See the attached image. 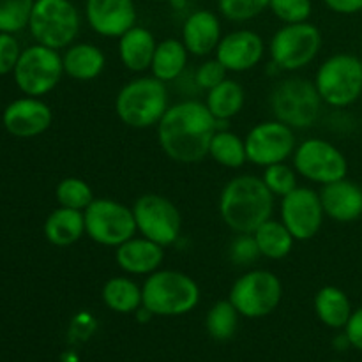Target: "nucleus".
Returning <instances> with one entry per match:
<instances>
[{"label": "nucleus", "instance_id": "obj_21", "mask_svg": "<svg viewBox=\"0 0 362 362\" xmlns=\"http://www.w3.org/2000/svg\"><path fill=\"white\" fill-rule=\"evenodd\" d=\"M320 193L325 218L336 223H354L362 218V187L349 179L322 186Z\"/></svg>", "mask_w": 362, "mask_h": 362}, {"label": "nucleus", "instance_id": "obj_17", "mask_svg": "<svg viewBox=\"0 0 362 362\" xmlns=\"http://www.w3.org/2000/svg\"><path fill=\"white\" fill-rule=\"evenodd\" d=\"M85 21L101 37L119 39L136 25L134 0H85Z\"/></svg>", "mask_w": 362, "mask_h": 362}, {"label": "nucleus", "instance_id": "obj_31", "mask_svg": "<svg viewBox=\"0 0 362 362\" xmlns=\"http://www.w3.org/2000/svg\"><path fill=\"white\" fill-rule=\"evenodd\" d=\"M239 311L228 299L212 304L205 317V327L216 341H228L239 327Z\"/></svg>", "mask_w": 362, "mask_h": 362}, {"label": "nucleus", "instance_id": "obj_19", "mask_svg": "<svg viewBox=\"0 0 362 362\" xmlns=\"http://www.w3.org/2000/svg\"><path fill=\"white\" fill-rule=\"evenodd\" d=\"M165 260V247L147 237H131L115 247V262L127 276H145L161 269Z\"/></svg>", "mask_w": 362, "mask_h": 362}, {"label": "nucleus", "instance_id": "obj_40", "mask_svg": "<svg viewBox=\"0 0 362 362\" xmlns=\"http://www.w3.org/2000/svg\"><path fill=\"white\" fill-rule=\"evenodd\" d=\"M343 331H345L352 349L362 352V306L357 308V310H354L352 317H350L349 324L345 325Z\"/></svg>", "mask_w": 362, "mask_h": 362}, {"label": "nucleus", "instance_id": "obj_20", "mask_svg": "<svg viewBox=\"0 0 362 362\" xmlns=\"http://www.w3.org/2000/svg\"><path fill=\"white\" fill-rule=\"evenodd\" d=\"M223 37L221 20L216 13L209 9H198L187 14L182 23V37L180 41L187 48L189 55L207 57L216 52Z\"/></svg>", "mask_w": 362, "mask_h": 362}, {"label": "nucleus", "instance_id": "obj_2", "mask_svg": "<svg viewBox=\"0 0 362 362\" xmlns=\"http://www.w3.org/2000/svg\"><path fill=\"white\" fill-rule=\"evenodd\" d=\"M274 198L262 177L243 173L223 186L218 205L219 216L232 232L253 233L272 218Z\"/></svg>", "mask_w": 362, "mask_h": 362}, {"label": "nucleus", "instance_id": "obj_22", "mask_svg": "<svg viewBox=\"0 0 362 362\" xmlns=\"http://www.w3.org/2000/svg\"><path fill=\"white\" fill-rule=\"evenodd\" d=\"M156 46H158V41H156L154 34L147 27L134 25L119 37L117 53L127 71L145 73V71H151Z\"/></svg>", "mask_w": 362, "mask_h": 362}, {"label": "nucleus", "instance_id": "obj_37", "mask_svg": "<svg viewBox=\"0 0 362 362\" xmlns=\"http://www.w3.org/2000/svg\"><path fill=\"white\" fill-rule=\"evenodd\" d=\"M230 260L235 265H251L258 260L260 251H258L257 243H255L253 233H237L233 243L230 244Z\"/></svg>", "mask_w": 362, "mask_h": 362}, {"label": "nucleus", "instance_id": "obj_27", "mask_svg": "<svg viewBox=\"0 0 362 362\" xmlns=\"http://www.w3.org/2000/svg\"><path fill=\"white\" fill-rule=\"evenodd\" d=\"M101 299L108 310L120 315L136 313L138 308H141L144 304L141 285L134 281L133 276L127 274L110 278L103 285Z\"/></svg>", "mask_w": 362, "mask_h": 362}, {"label": "nucleus", "instance_id": "obj_18", "mask_svg": "<svg viewBox=\"0 0 362 362\" xmlns=\"http://www.w3.org/2000/svg\"><path fill=\"white\" fill-rule=\"evenodd\" d=\"M53 122V112L41 98L14 99L4 110L2 124L9 134L16 138H35L48 131Z\"/></svg>", "mask_w": 362, "mask_h": 362}, {"label": "nucleus", "instance_id": "obj_32", "mask_svg": "<svg viewBox=\"0 0 362 362\" xmlns=\"http://www.w3.org/2000/svg\"><path fill=\"white\" fill-rule=\"evenodd\" d=\"M55 198L60 207L83 212L94 202L92 187L78 177H66L55 187Z\"/></svg>", "mask_w": 362, "mask_h": 362}, {"label": "nucleus", "instance_id": "obj_11", "mask_svg": "<svg viewBox=\"0 0 362 362\" xmlns=\"http://www.w3.org/2000/svg\"><path fill=\"white\" fill-rule=\"evenodd\" d=\"M13 76L18 88L25 95L42 98V95L49 94L62 80V55L59 53V49L35 42L28 48L21 49Z\"/></svg>", "mask_w": 362, "mask_h": 362}, {"label": "nucleus", "instance_id": "obj_24", "mask_svg": "<svg viewBox=\"0 0 362 362\" xmlns=\"http://www.w3.org/2000/svg\"><path fill=\"white\" fill-rule=\"evenodd\" d=\"M42 230H45L46 240L53 246H73L85 235L83 212L59 205V209L49 212Z\"/></svg>", "mask_w": 362, "mask_h": 362}, {"label": "nucleus", "instance_id": "obj_12", "mask_svg": "<svg viewBox=\"0 0 362 362\" xmlns=\"http://www.w3.org/2000/svg\"><path fill=\"white\" fill-rule=\"evenodd\" d=\"M292 161L299 177L320 186L338 182L349 175L346 156L324 138H308L297 144Z\"/></svg>", "mask_w": 362, "mask_h": 362}, {"label": "nucleus", "instance_id": "obj_7", "mask_svg": "<svg viewBox=\"0 0 362 362\" xmlns=\"http://www.w3.org/2000/svg\"><path fill=\"white\" fill-rule=\"evenodd\" d=\"M81 28L80 9L73 0H35L28 30L37 45L66 49L76 41Z\"/></svg>", "mask_w": 362, "mask_h": 362}, {"label": "nucleus", "instance_id": "obj_26", "mask_svg": "<svg viewBox=\"0 0 362 362\" xmlns=\"http://www.w3.org/2000/svg\"><path fill=\"white\" fill-rule=\"evenodd\" d=\"M187 60H189V52L180 39H163L156 46L154 59L151 64L152 76L165 83L175 81L186 71Z\"/></svg>", "mask_w": 362, "mask_h": 362}, {"label": "nucleus", "instance_id": "obj_42", "mask_svg": "<svg viewBox=\"0 0 362 362\" xmlns=\"http://www.w3.org/2000/svg\"><path fill=\"white\" fill-rule=\"evenodd\" d=\"M334 346L336 349H339V350H345V349H350V341H349V338H346V334H345V331H343V334H339L338 338L334 339Z\"/></svg>", "mask_w": 362, "mask_h": 362}, {"label": "nucleus", "instance_id": "obj_35", "mask_svg": "<svg viewBox=\"0 0 362 362\" xmlns=\"http://www.w3.org/2000/svg\"><path fill=\"white\" fill-rule=\"evenodd\" d=\"M271 0H218V11L225 20L246 23L269 9Z\"/></svg>", "mask_w": 362, "mask_h": 362}, {"label": "nucleus", "instance_id": "obj_41", "mask_svg": "<svg viewBox=\"0 0 362 362\" xmlns=\"http://www.w3.org/2000/svg\"><path fill=\"white\" fill-rule=\"evenodd\" d=\"M329 11L343 16H352L362 11V0H322Z\"/></svg>", "mask_w": 362, "mask_h": 362}, {"label": "nucleus", "instance_id": "obj_45", "mask_svg": "<svg viewBox=\"0 0 362 362\" xmlns=\"http://www.w3.org/2000/svg\"><path fill=\"white\" fill-rule=\"evenodd\" d=\"M361 62H362V57H361Z\"/></svg>", "mask_w": 362, "mask_h": 362}, {"label": "nucleus", "instance_id": "obj_9", "mask_svg": "<svg viewBox=\"0 0 362 362\" xmlns=\"http://www.w3.org/2000/svg\"><path fill=\"white\" fill-rule=\"evenodd\" d=\"M281 279L267 269H251L233 281L228 300L240 317L264 318L281 304Z\"/></svg>", "mask_w": 362, "mask_h": 362}, {"label": "nucleus", "instance_id": "obj_43", "mask_svg": "<svg viewBox=\"0 0 362 362\" xmlns=\"http://www.w3.org/2000/svg\"><path fill=\"white\" fill-rule=\"evenodd\" d=\"M145 2H158V4H163V2H175V0H145Z\"/></svg>", "mask_w": 362, "mask_h": 362}, {"label": "nucleus", "instance_id": "obj_13", "mask_svg": "<svg viewBox=\"0 0 362 362\" xmlns=\"http://www.w3.org/2000/svg\"><path fill=\"white\" fill-rule=\"evenodd\" d=\"M136 230L159 246H173L182 233V214L173 202L158 193H145L133 205Z\"/></svg>", "mask_w": 362, "mask_h": 362}, {"label": "nucleus", "instance_id": "obj_25", "mask_svg": "<svg viewBox=\"0 0 362 362\" xmlns=\"http://www.w3.org/2000/svg\"><path fill=\"white\" fill-rule=\"evenodd\" d=\"M315 313L318 320L331 329H345L354 313L352 300L345 290L334 285L322 286L315 296Z\"/></svg>", "mask_w": 362, "mask_h": 362}, {"label": "nucleus", "instance_id": "obj_6", "mask_svg": "<svg viewBox=\"0 0 362 362\" xmlns=\"http://www.w3.org/2000/svg\"><path fill=\"white\" fill-rule=\"evenodd\" d=\"M269 105L276 120L292 129H308L320 119L324 101L313 81L303 76H290L276 83Z\"/></svg>", "mask_w": 362, "mask_h": 362}, {"label": "nucleus", "instance_id": "obj_1", "mask_svg": "<svg viewBox=\"0 0 362 362\" xmlns=\"http://www.w3.org/2000/svg\"><path fill=\"white\" fill-rule=\"evenodd\" d=\"M221 124L216 120L207 105L197 99L170 105L156 126L161 151L172 161L193 165L209 156V147Z\"/></svg>", "mask_w": 362, "mask_h": 362}, {"label": "nucleus", "instance_id": "obj_14", "mask_svg": "<svg viewBox=\"0 0 362 362\" xmlns=\"http://www.w3.org/2000/svg\"><path fill=\"white\" fill-rule=\"evenodd\" d=\"M244 141L247 163L260 168L285 163L292 158L297 148L296 129L276 119L264 120L251 127Z\"/></svg>", "mask_w": 362, "mask_h": 362}, {"label": "nucleus", "instance_id": "obj_23", "mask_svg": "<svg viewBox=\"0 0 362 362\" xmlns=\"http://www.w3.org/2000/svg\"><path fill=\"white\" fill-rule=\"evenodd\" d=\"M64 74L76 81H92L101 76L106 67V57L92 42H73L62 53Z\"/></svg>", "mask_w": 362, "mask_h": 362}, {"label": "nucleus", "instance_id": "obj_46", "mask_svg": "<svg viewBox=\"0 0 362 362\" xmlns=\"http://www.w3.org/2000/svg\"><path fill=\"white\" fill-rule=\"evenodd\" d=\"M361 14H362V11H361Z\"/></svg>", "mask_w": 362, "mask_h": 362}, {"label": "nucleus", "instance_id": "obj_44", "mask_svg": "<svg viewBox=\"0 0 362 362\" xmlns=\"http://www.w3.org/2000/svg\"><path fill=\"white\" fill-rule=\"evenodd\" d=\"M331 362H343V361H331Z\"/></svg>", "mask_w": 362, "mask_h": 362}, {"label": "nucleus", "instance_id": "obj_29", "mask_svg": "<svg viewBox=\"0 0 362 362\" xmlns=\"http://www.w3.org/2000/svg\"><path fill=\"white\" fill-rule=\"evenodd\" d=\"M260 257L269 260H283L288 257L297 243L290 230L283 225L281 219H267L264 225L258 226L253 232Z\"/></svg>", "mask_w": 362, "mask_h": 362}, {"label": "nucleus", "instance_id": "obj_39", "mask_svg": "<svg viewBox=\"0 0 362 362\" xmlns=\"http://www.w3.org/2000/svg\"><path fill=\"white\" fill-rule=\"evenodd\" d=\"M20 55V42L14 37V34L0 32V76L13 73Z\"/></svg>", "mask_w": 362, "mask_h": 362}, {"label": "nucleus", "instance_id": "obj_5", "mask_svg": "<svg viewBox=\"0 0 362 362\" xmlns=\"http://www.w3.org/2000/svg\"><path fill=\"white\" fill-rule=\"evenodd\" d=\"M324 105L345 110L362 95V62L352 53H334L318 66L313 80Z\"/></svg>", "mask_w": 362, "mask_h": 362}, {"label": "nucleus", "instance_id": "obj_38", "mask_svg": "<svg viewBox=\"0 0 362 362\" xmlns=\"http://www.w3.org/2000/svg\"><path fill=\"white\" fill-rule=\"evenodd\" d=\"M226 74H228V71H226L225 66L214 57V59L205 60V62H202L200 66H198L197 73H194V81H197V85L202 90L207 92L211 90V88H214L216 85L221 83V81H225Z\"/></svg>", "mask_w": 362, "mask_h": 362}, {"label": "nucleus", "instance_id": "obj_30", "mask_svg": "<svg viewBox=\"0 0 362 362\" xmlns=\"http://www.w3.org/2000/svg\"><path fill=\"white\" fill-rule=\"evenodd\" d=\"M209 156L218 165L230 170H237L244 166V163H247L246 141H244L243 136L233 133V131L219 127L211 140Z\"/></svg>", "mask_w": 362, "mask_h": 362}, {"label": "nucleus", "instance_id": "obj_33", "mask_svg": "<svg viewBox=\"0 0 362 362\" xmlns=\"http://www.w3.org/2000/svg\"><path fill=\"white\" fill-rule=\"evenodd\" d=\"M35 0H0V32L16 34L28 28Z\"/></svg>", "mask_w": 362, "mask_h": 362}, {"label": "nucleus", "instance_id": "obj_15", "mask_svg": "<svg viewBox=\"0 0 362 362\" xmlns=\"http://www.w3.org/2000/svg\"><path fill=\"white\" fill-rule=\"evenodd\" d=\"M279 214L283 225L290 230L293 239L300 243L313 239L322 230L325 219L320 193L306 186H297L281 198Z\"/></svg>", "mask_w": 362, "mask_h": 362}, {"label": "nucleus", "instance_id": "obj_36", "mask_svg": "<svg viewBox=\"0 0 362 362\" xmlns=\"http://www.w3.org/2000/svg\"><path fill=\"white\" fill-rule=\"evenodd\" d=\"M269 11L283 25L303 23V21H310L313 2L311 0H271Z\"/></svg>", "mask_w": 362, "mask_h": 362}, {"label": "nucleus", "instance_id": "obj_10", "mask_svg": "<svg viewBox=\"0 0 362 362\" xmlns=\"http://www.w3.org/2000/svg\"><path fill=\"white\" fill-rule=\"evenodd\" d=\"M83 218L85 235L99 246L119 247L138 233L133 207L112 198H94Z\"/></svg>", "mask_w": 362, "mask_h": 362}, {"label": "nucleus", "instance_id": "obj_16", "mask_svg": "<svg viewBox=\"0 0 362 362\" xmlns=\"http://www.w3.org/2000/svg\"><path fill=\"white\" fill-rule=\"evenodd\" d=\"M214 53L228 73H246L262 62L265 41L251 28H237L223 35Z\"/></svg>", "mask_w": 362, "mask_h": 362}, {"label": "nucleus", "instance_id": "obj_28", "mask_svg": "<svg viewBox=\"0 0 362 362\" xmlns=\"http://www.w3.org/2000/svg\"><path fill=\"white\" fill-rule=\"evenodd\" d=\"M204 103L216 117V120L223 124L243 112L244 103H246V92L239 81L226 78L225 81L207 90Z\"/></svg>", "mask_w": 362, "mask_h": 362}, {"label": "nucleus", "instance_id": "obj_8", "mask_svg": "<svg viewBox=\"0 0 362 362\" xmlns=\"http://www.w3.org/2000/svg\"><path fill=\"white\" fill-rule=\"evenodd\" d=\"M322 46L324 37L320 28L310 21H303L279 27L269 42V55L272 66L293 73L310 66L318 57Z\"/></svg>", "mask_w": 362, "mask_h": 362}, {"label": "nucleus", "instance_id": "obj_4", "mask_svg": "<svg viewBox=\"0 0 362 362\" xmlns=\"http://www.w3.org/2000/svg\"><path fill=\"white\" fill-rule=\"evenodd\" d=\"M144 306L154 317L187 315L200 303V286L186 272L158 269L141 285Z\"/></svg>", "mask_w": 362, "mask_h": 362}, {"label": "nucleus", "instance_id": "obj_34", "mask_svg": "<svg viewBox=\"0 0 362 362\" xmlns=\"http://www.w3.org/2000/svg\"><path fill=\"white\" fill-rule=\"evenodd\" d=\"M297 179H299V173L296 172L293 166H288L286 163L265 166L264 173H262V180L265 182L267 189L278 198L286 197L290 191L296 189L299 186Z\"/></svg>", "mask_w": 362, "mask_h": 362}, {"label": "nucleus", "instance_id": "obj_3", "mask_svg": "<svg viewBox=\"0 0 362 362\" xmlns=\"http://www.w3.org/2000/svg\"><path fill=\"white\" fill-rule=\"evenodd\" d=\"M168 108L170 95L166 83L152 74L129 80L115 98L117 117L133 129L156 127Z\"/></svg>", "mask_w": 362, "mask_h": 362}]
</instances>
